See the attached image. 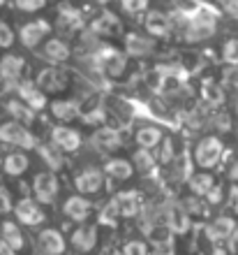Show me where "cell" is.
<instances>
[{"label": "cell", "instance_id": "1", "mask_svg": "<svg viewBox=\"0 0 238 255\" xmlns=\"http://www.w3.org/2000/svg\"><path fill=\"white\" fill-rule=\"evenodd\" d=\"M171 19L185 44H204L218 33L220 9L206 0H194L190 7L171 12Z\"/></svg>", "mask_w": 238, "mask_h": 255}, {"label": "cell", "instance_id": "2", "mask_svg": "<svg viewBox=\"0 0 238 255\" xmlns=\"http://www.w3.org/2000/svg\"><path fill=\"white\" fill-rule=\"evenodd\" d=\"M93 63L104 79H120L127 74V67H130V58L125 56V51L111 44H99L93 56Z\"/></svg>", "mask_w": 238, "mask_h": 255}, {"label": "cell", "instance_id": "3", "mask_svg": "<svg viewBox=\"0 0 238 255\" xmlns=\"http://www.w3.org/2000/svg\"><path fill=\"white\" fill-rule=\"evenodd\" d=\"M222 155H225V141L218 134H204L199 137V141L192 148V162L194 167L204 169V172H211L222 162Z\"/></svg>", "mask_w": 238, "mask_h": 255}, {"label": "cell", "instance_id": "4", "mask_svg": "<svg viewBox=\"0 0 238 255\" xmlns=\"http://www.w3.org/2000/svg\"><path fill=\"white\" fill-rule=\"evenodd\" d=\"M144 33L151 35L153 40H158V42L171 40L173 33H176V23H173V19H171V12L148 9L144 16Z\"/></svg>", "mask_w": 238, "mask_h": 255}, {"label": "cell", "instance_id": "5", "mask_svg": "<svg viewBox=\"0 0 238 255\" xmlns=\"http://www.w3.org/2000/svg\"><path fill=\"white\" fill-rule=\"evenodd\" d=\"M88 30L97 37V40H111V37H118V35L125 33V26H123V19H120L116 12L111 9H102L88 21Z\"/></svg>", "mask_w": 238, "mask_h": 255}, {"label": "cell", "instance_id": "6", "mask_svg": "<svg viewBox=\"0 0 238 255\" xmlns=\"http://www.w3.org/2000/svg\"><path fill=\"white\" fill-rule=\"evenodd\" d=\"M159 42L153 40L151 35L139 33V30H127L123 33V51L127 58H151L158 54Z\"/></svg>", "mask_w": 238, "mask_h": 255}, {"label": "cell", "instance_id": "7", "mask_svg": "<svg viewBox=\"0 0 238 255\" xmlns=\"http://www.w3.org/2000/svg\"><path fill=\"white\" fill-rule=\"evenodd\" d=\"M159 218L164 221V228L169 235H187L192 228V221H190V216H187V211L176 200H169L162 204Z\"/></svg>", "mask_w": 238, "mask_h": 255}, {"label": "cell", "instance_id": "8", "mask_svg": "<svg viewBox=\"0 0 238 255\" xmlns=\"http://www.w3.org/2000/svg\"><path fill=\"white\" fill-rule=\"evenodd\" d=\"M70 81H72V77H70V70H65L63 65H49V67H42L40 72H37V77H35V84L44 91V93H63V91H67V86H70Z\"/></svg>", "mask_w": 238, "mask_h": 255}, {"label": "cell", "instance_id": "9", "mask_svg": "<svg viewBox=\"0 0 238 255\" xmlns=\"http://www.w3.org/2000/svg\"><path fill=\"white\" fill-rule=\"evenodd\" d=\"M0 144H12V146H21L26 151L40 146L37 137L19 121H7L0 126Z\"/></svg>", "mask_w": 238, "mask_h": 255}, {"label": "cell", "instance_id": "10", "mask_svg": "<svg viewBox=\"0 0 238 255\" xmlns=\"http://www.w3.org/2000/svg\"><path fill=\"white\" fill-rule=\"evenodd\" d=\"M88 26V19L81 14V9L72 7V2H65L63 7H58V19H56V28L60 30V35H79L83 33Z\"/></svg>", "mask_w": 238, "mask_h": 255}, {"label": "cell", "instance_id": "11", "mask_svg": "<svg viewBox=\"0 0 238 255\" xmlns=\"http://www.w3.org/2000/svg\"><path fill=\"white\" fill-rule=\"evenodd\" d=\"M123 139H125L123 130H118V128H113V126H106V123L97 126L93 130V134H90L93 148L102 151V153H113V151L123 148Z\"/></svg>", "mask_w": 238, "mask_h": 255}, {"label": "cell", "instance_id": "12", "mask_svg": "<svg viewBox=\"0 0 238 255\" xmlns=\"http://www.w3.org/2000/svg\"><path fill=\"white\" fill-rule=\"evenodd\" d=\"M51 144L58 146L63 153H77L81 146H83V134L77 130V128H70L65 123H58V126L51 128Z\"/></svg>", "mask_w": 238, "mask_h": 255}, {"label": "cell", "instance_id": "13", "mask_svg": "<svg viewBox=\"0 0 238 255\" xmlns=\"http://www.w3.org/2000/svg\"><path fill=\"white\" fill-rule=\"evenodd\" d=\"M51 30H53L51 21L33 19V21H28V23H23V26L19 28V40L26 49H37L42 42H47V37L51 35Z\"/></svg>", "mask_w": 238, "mask_h": 255}, {"label": "cell", "instance_id": "14", "mask_svg": "<svg viewBox=\"0 0 238 255\" xmlns=\"http://www.w3.org/2000/svg\"><path fill=\"white\" fill-rule=\"evenodd\" d=\"M58 190H60V181H58V174L47 169V172H40L35 174L33 179V195L35 200L40 204H51L56 197H58Z\"/></svg>", "mask_w": 238, "mask_h": 255}, {"label": "cell", "instance_id": "15", "mask_svg": "<svg viewBox=\"0 0 238 255\" xmlns=\"http://www.w3.org/2000/svg\"><path fill=\"white\" fill-rule=\"evenodd\" d=\"M74 49L65 37H49L44 42V47H42V58L49 61L51 65H65V63H70Z\"/></svg>", "mask_w": 238, "mask_h": 255}, {"label": "cell", "instance_id": "16", "mask_svg": "<svg viewBox=\"0 0 238 255\" xmlns=\"http://www.w3.org/2000/svg\"><path fill=\"white\" fill-rule=\"evenodd\" d=\"M104 186V172L99 167H83L79 174L74 176V188L79 195H95Z\"/></svg>", "mask_w": 238, "mask_h": 255}, {"label": "cell", "instance_id": "17", "mask_svg": "<svg viewBox=\"0 0 238 255\" xmlns=\"http://www.w3.org/2000/svg\"><path fill=\"white\" fill-rule=\"evenodd\" d=\"M63 214L72 223H86L93 214V204L88 202L86 195H70L63 202Z\"/></svg>", "mask_w": 238, "mask_h": 255}, {"label": "cell", "instance_id": "18", "mask_svg": "<svg viewBox=\"0 0 238 255\" xmlns=\"http://www.w3.org/2000/svg\"><path fill=\"white\" fill-rule=\"evenodd\" d=\"M97 239H99L97 225H83V223H81L79 228L72 232V237H70V244H72V249L77 251V253L86 255L97 246Z\"/></svg>", "mask_w": 238, "mask_h": 255}, {"label": "cell", "instance_id": "19", "mask_svg": "<svg viewBox=\"0 0 238 255\" xmlns=\"http://www.w3.org/2000/svg\"><path fill=\"white\" fill-rule=\"evenodd\" d=\"M49 112L51 116L56 119L58 123H65L70 126L72 121L81 119V107H79V100H70V98H58L49 105Z\"/></svg>", "mask_w": 238, "mask_h": 255}, {"label": "cell", "instance_id": "20", "mask_svg": "<svg viewBox=\"0 0 238 255\" xmlns=\"http://www.w3.org/2000/svg\"><path fill=\"white\" fill-rule=\"evenodd\" d=\"M37 251L42 255H63L67 251V242L58 230L47 228L42 230L40 237H37Z\"/></svg>", "mask_w": 238, "mask_h": 255}, {"label": "cell", "instance_id": "21", "mask_svg": "<svg viewBox=\"0 0 238 255\" xmlns=\"http://www.w3.org/2000/svg\"><path fill=\"white\" fill-rule=\"evenodd\" d=\"M14 214H16V221L23 223V225H40L44 221V211H42L40 202L37 200H30V197H23L19 200V204L14 207Z\"/></svg>", "mask_w": 238, "mask_h": 255}, {"label": "cell", "instance_id": "22", "mask_svg": "<svg viewBox=\"0 0 238 255\" xmlns=\"http://www.w3.org/2000/svg\"><path fill=\"white\" fill-rule=\"evenodd\" d=\"M19 98H21V102H26L33 112H40V109H44L49 105L47 93H44L35 81H21L19 84Z\"/></svg>", "mask_w": 238, "mask_h": 255}, {"label": "cell", "instance_id": "23", "mask_svg": "<svg viewBox=\"0 0 238 255\" xmlns=\"http://www.w3.org/2000/svg\"><path fill=\"white\" fill-rule=\"evenodd\" d=\"M106 179H111V181H127V179H132L134 174V165L132 160H127V158H109L104 160V167H102Z\"/></svg>", "mask_w": 238, "mask_h": 255}, {"label": "cell", "instance_id": "24", "mask_svg": "<svg viewBox=\"0 0 238 255\" xmlns=\"http://www.w3.org/2000/svg\"><path fill=\"white\" fill-rule=\"evenodd\" d=\"M23 67H26L23 56L7 54V56H2V58H0V77H2L7 84H19L21 74H23Z\"/></svg>", "mask_w": 238, "mask_h": 255}, {"label": "cell", "instance_id": "25", "mask_svg": "<svg viewBox=\"0 0 238 255\" xmlns=\"http://www.w3.org/2000/svg\"><path fill=\"white\" fill-rule=\"evenodd\" d=\"M234 232H236V221L229 218V216L213 218V221L206 225V237H208L211 242H227Z\"/></svg>", "mask_w": 238, "mask_h": 255}, {"label": "cell", "instance_id": "26", "mask_svg": "<svg viewBox=\"0 0 238 255\" xmlns=\"http://www.w3.org/2000/svg\"><path fill=\"white\" fill-rule=\"evenodd\" d=\"M162 137H164L162 128L153 126V123H144V126H139L137 128V132H134V141H137V146L146 148V151L158 148L159 141H162Z\"/></svg>", "mask_w": 238, "mask_h": 255}, {"label": "cell", "instance_id": "27", "mask_svg": "<svg viewBox=\"0 0 238 255\" xmlns=\"http://www.w3.org/2000/svg\"><path fill=\"white\" fill-rule=\"evenodd\" d=\"M116 202H118L120 216H125V218H137L144 211V197L139 190H125L116 197Z\"/></svg>", "mask_w": 238, "mask_h": 255}, {"label": "cell", "instance_id": "28", "mask_svg": "<svg viewBox=\"0 0 238 255\" xmlns=\"http://www.w3.org/2000/svg\"><path fill=\"white\" fill-rule=\"evenodd\" d=\"M201 102H204L206 107L211 109H218L225 105L227 100V93H225V86L222 84H218V79H206L204 84H201Z\"/></svg>", "mask_w": 238, "mask_h": 255}, {"label": "cell", "instance_id": "29", "mask_svg": "<svg viewBox=\"0 0 238 255\" xmlns=\"http://www.w3.org/2000/svg\"><path fill=\"white\" fill-rule=\"evenodd\" d=\"M187 186H190V193L197 195V197H206V195L211 193L215 186H218V181H215V176L211 174V172H194V174L187 179Z\"/></svg>", "mask_w": 238, "mask_h": 255}, {"label": "cell", "instance_id": "30", "mask_svg": "<svg viewBox=\"0 0 238 255\" xmlns=\"http://www.w3.org/2000/svg\"><path fill=\"white\" fill-rule=\"evenodd\" d=\"M37 151H40L42 160L47 162V167L51 169V172L63 169V165H65V153H63L58 146H53V144H42V146H37Z\"/></svg>", "mask_w": 238, "mask_h": 255}, {"label": "cell", "instance_id": "31", "mask_svg": "<svg viewBox=\"0 0 238 255\" xmlns=\"http://www.w3.org/2000/svg\"><path fill=\"white\" fill-rule=\"evenodd\" d=\"M132 165H134V172H141V174H153L158 169V160L153 151H146V148H137L132 155Z\"/></svg>", "mask_w": 238, "mask_h": 255}, {"label": "cell", "instance_id": "32", "mask_svg": "<svg viewBox=\"0 0 238 255\" xmlns=\"http://www.w3.org/2000/svg\"><path fill=\"white\" fill-rule=\"evenodd\" d=\"M0 239H2V242H5L7 246L14 251V253L26 246V242H23V235H21L19 225H16V223H12V221H5V223H2V237H0Z\"/></svg>", "mask_w": 238, "mask_h": 255}, {"label": "cell", "instance_id": "33", "mask_svg": "<svg viewBox=\"0 0 238 255\" xmlns=\"http://www.w3.org/2000/svg\"><path fill=\"white\" fill-rule=\"evenodd\" d=\"M28 165H30L28 155L21 153V151H14V153H9L5 158V162H2V169H5L9 176H21L28 169Z\"/></svg>", "mask_w": 238, "mask_h": 255}, {"label": "cell", "instance_id": "34", "mask_svg": "<svg viewBox=\"0 0 238 255\" xmlns=\"http://www.w3.org/2000/svg\"><path fill=\"white\" fill-rule=\"evenodd\" d=\"M7 112H9V116H12L14 121L23 123V126H28V123L35 121V112L28 107L26 102H21V100H9L7 102Z\"/></svg>", "mask_w": 238, "mask_h": 255}, {"label": "cell", "instance_id": "35", "mask_svg": "<svg viewBox=\"0 0 238 255\" xmlns=\"http://www.w3.org/2000/svg\"><path fill=\"white\" fill-rule=\"evenodd\" d=\"M118 218H120V209H118L116 197H113V200H109L104 207L99 209L97 221H99V225H116V223H118Z\"/></svg>", "mask_w": 238, "mask_h": 255}, {"label": "cell", "instance_id": "36", "mask_svg": "<svg viewBox=\"0 0 238 255\" xmlns=\"http://www.w3.org/2000/svg\"><path fill=\"white\" fill-rule=\"evenodd\" d=\"M220 54H222V61L227 65H238V37H227L220 47Z\"/></svg>", "mask_w": 238, "mask_h": 255}, {"label": "cell", "instance_id": "37", "mask_svg": "<svg viewBox=\"0 0 238 255\" xmlns=\"http://www.w3.org/2000/svg\"><path fill=\"white\" fill-rule=\"evenodd\" d=\"M162 146H159V151H158V155H155V160L158 162H162V165H169V162H173L176 160V146H173V137H162V141H159Z\"/></svg>", "mask_w": 238, "mask_h": 255}, {"label": "cell", "instance_id": "38", "mask_svg": "<svg viewBox=\"0 0 238 255\" xmlns=\"http://www.w3.org/2000/svg\"><path fill=\"white\" fill-rule=\"evenodd\" d=\"M120 9L127 16H139V14H146L151 9V0H118Z\"/></svg>", "mask_w": 238, "mask_h": 255}, {"label": "cell", "instance_id": "39", "mask_svg": "<svg viewBox=\"0 0 238 255\" xmlns=\"http://www.w3.org/2000/svg\"><path fill=\"white\" fill-rule=\"evenodd\" d=\"M47 5H49V0H14V7H16L19 12H26V14H37Z\"/></svg>", "mask_w": 238, "mask_h": 255}, {"label": "cell", "instance_id": "40", "mask_svg": "<svg viewBox=\"0 0 238 255\" xmlns=\"http://www.w3.org/2000/svg\"><path fill=\"white\" fill-rule=\"evenodd\" d=\"M123 255H151L148 244L141 242V239H130V242L123 246Z\"/></svg>", "mask_w": 238, "mask_h": 255}, {"label": "cell", "instance_id": "41", "mask_svg": "<svg viewBox=\"0 0 238 255\" xmlns=\"http://www.w3.org/2000/svg\"><path fill=\"white\" fill-rule=\"evenodd\" d=\"M151 255H176V246H173V242L169 239V237H164V239L153 242Z\"/></svg>", "mask_w": 238, "mask_h": 255}, {"label": "cell", "instance_id": "42", "mask_svg": "<svg viewBox=\"0 0 238 255\" xmlns=\"http://www.w3.org/2000/svg\"><path fill=\"white\" fill-rule=\"evenodd\" d=\"M199 200H201V197H197V195H190V197H185V200L180 202L190 218H192V216H201V214H204V202H199Z\"/></svg>", "mask_w": 238, "mask_h": 255}, {"label": "cell", "instance_id": "43", "mask_svg": "<svg viewBox=\"0 0 238 255\" xmlns=\"http://www.w3.org/2000/svg\"><path fill=\"white\" fill-rule=\"evenodd\" d=\"M225 88H238V65H227L222 70V81Z\"/></svg>", "mask_w": 238, "mask_h": 255}, {"label": "cell", "instance_id": "44", "mask_svg": "<svg viewBox=\"0 0 238 255\" xmlns=\"http://www.w3.org/2000/svg\"><path fill=\"white\" fill-rule=\"evenodd\" d=\"M213 126L218 128V130H222V132H229L232 130V114L225 112V109H218L215 116H213Z\"/></svg>", "mask_w": 238, "mask_h": 255}, {"label": "cell", "instance_id": "45", "mask_svg": "<svg viewBox=\"0 0 238 255\" xmlns=\"http://www.w3.org/2000/svg\"><path fill=\"white\" fill-rule=\"evenodd\" d=\"M14 40H16V35H14V30L9 28V23L0 21V47H2V49H9L14 44Z\"/></svg>", "mask_w": 238, "mask_h": 255}, {"label": "cell", "instance_id": "46", "mask_svg": "<svg viewBox=\"0 0 238 255\" xmlns=\"http://www.w3.org/2000/svg\"><path fill=\"white\" fill-rule=\"evenodd\" d=\"M222 14H227L229 19L238 21V0H222Z\"/></svg>", "mask_w": 238, "mask_h": 255}, {"label": "cell", "instance_id": "47", "mask_svg": "<svg viewBox=\"0 0 238 255\" xmlns=\"http://www.w3.org/2000/svg\"><path fill=\"white\" fill-rule=\"evenodd\" d=\"M12 209V197H9V193H7L2 186H0V214H7Z\"/></svg>", "mask_w": 238, "mask_h": 255}, {"label": "cell", "instance_id": "48", "mask_svg": "<svg viewBox=\"0 0 238 255\" xmlns=\"http://www.w3.org/2000/svg\"><path fill=\"white\" fill-rule=\"evenodd\" d=\"M229 204H232V209L236 211V216H238V186L236 183L229 188Z\"/></svg>", "mask_w": 238, "mask_h": 255}, {"label": "cell", "instance_id": "49", "mask_svg": "<svg viewBox=\"0 0 238 255\" xmlns=\"http://www.w3.org/2000/svg\"><path fill=\"white\" fill-rule=\"evenodd\" d=\"M229 249H232L234 255H238V230L234 232L232 237H229Z\"/></svg>", "mask_w": 238, "mask_h": 255}, {"label": "cell", "instance_id": "50", "mask_svg": "<svg viewBox=\"0 0 238 255\" xmlns=\"http://www.w3.org/2000/svg\"><path fill=\"white\" fill-rule=\"evenodd\" d=\"M229 176H232V181L238 186V160L232 162V169H229Z\"/></svg>", "mask_w": 238, "mask_h": 255}, {"label": "cell", "instance_id": "51", "mask_svg": "<svg viewBox=\"0 0 238 255\" xmlns=\"http://www.w3.org/2000/svg\"><path fill=\"white\" fill-rule=\"evenodd\" d=\"M95 2H97V5H111V2H113V0H95Z\"/></svg>", "mask_w": 238, "mask_h": 255}, {"label": "cell", "instance_id": "52", "mask_svg": "<svg viewBox=\"0 0 238 255\" xmlns=\"http://www.w3.org/2000/svg\"><path fill=\"white\" fill-rule=\"evenodd\" d=\"M213 255H229L227 251H222V249H218V251H213Z\"/></svg>", "mask_w": 238, "mask_h": 255}, {"label": "cell", "instance_id": "53", "mask_svg": "<svg viewBox=\"0 0 238 255\" xmlns=\"http://www.w3.org/2000/svg\"><path fill=\"white\" fill-rule=\"evenodd\" d=\"M236 114H238V88H236Z\"/></svg>", "mask_w": 238, "mask_h": 255}, {"label": "cell", "instance_id": "54", "mask_svg": "<svg viewBox=\"0 0 238 255\" xmlns=\"http://www.w3.org/2000/svg\"><path fill=\"white\" fill-rule=\"evenodd\" d=\"M5 2H7V0H0V7H2V5H5Z\"/></svg>", "mask_w": 238, "mask_h": 255}, {"label": "cell", "instance_id": "55", "mask_svg": "<svg viewBox=\"0 0 238 255\" xmlns=\"http://www.w3.org/2000/svg\"><path fill=\"white\" fill-rule=\"evenodd\" d=\"M63 2H72V0H63Z\"/></svg>", "mask_w": 238, "mask_h": 255}, {"label": "cell", "instance_id": "56", "mask_svg": "<svg viewBox=\"0 0 238 255\" xmlns=\"http://www.w3.org/2000/svg\"><path fill=\"white\" fill-rule=\"evenodd\" d=\"M236 151H238V144H236Z\"/></svg>", "mask_w": 238, "mask_h": 255}, {"label": "cell", "instance_id": "57", "mask_svg": "<svg viewBox=\"0 0 238 255\" xmlns=\"http://www.w3.org/2000/svg\"><path fill=\"white\" fill-rule=\"evenodd\" d=\"M0 151H2V146H0Z\"/></svg>", "mask_w": 238, "mask_h": 255}]
</instances>
